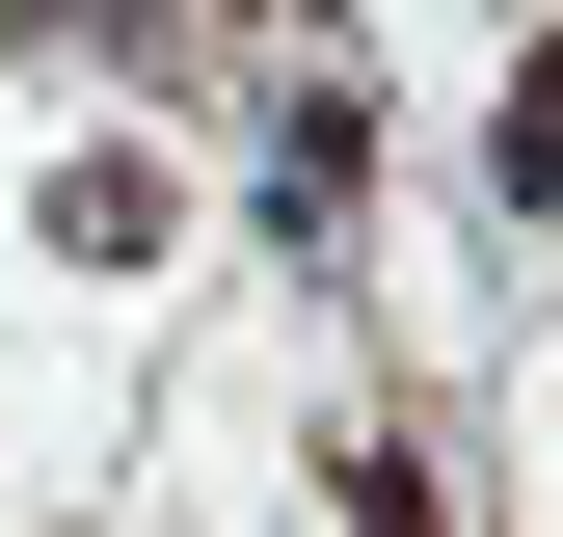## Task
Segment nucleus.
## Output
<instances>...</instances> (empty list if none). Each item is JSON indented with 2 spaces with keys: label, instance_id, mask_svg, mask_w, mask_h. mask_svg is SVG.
Listing matches in <instances>:
<instances>
[{
  "label": "nucleus",
  "instance_id": "obj_1",
  "mask_svg": "<svg viewBox=\"0 0 563 537\" xmlns=\"http://www.w3.org/2000/svg\"><path fill=\"white\" fill-rule=\"evenodd\" d=\"M510 216H563V54L510 81Z\"/></svg>",
  "mask_w": 563,
  "mask_h": 537
},
{
  "label": "nucleus",
  "instance_id": "obj_2",
  "mask_svg": "<svg viewBox=\"0 0 563 537\" xmlns=\"http://www.w3.org/2000/svg\"><path fill=\"white\" fill-rule=\"evenodd\" d=\"M349 537H456V511H430V484H402V457H349Z\"/></svg>",
  "mask_w": 563,
  "mask_h": 537
}]
</instances>
